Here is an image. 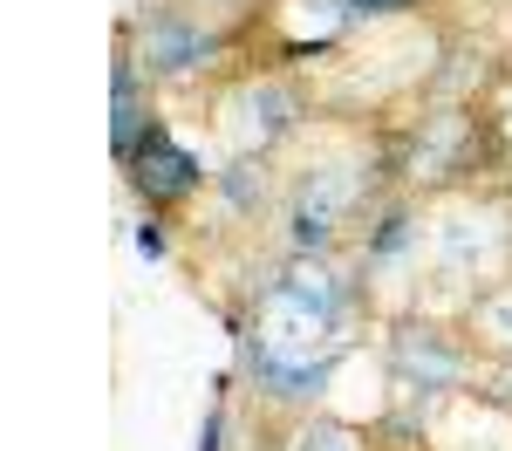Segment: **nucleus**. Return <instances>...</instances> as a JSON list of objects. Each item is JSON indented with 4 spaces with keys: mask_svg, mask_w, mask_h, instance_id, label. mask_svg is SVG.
Wrapping results in <instances>:
<instances>
[{
    "mask_svg": "<svg viewBox=\"0 0 512 451\" xmlns=\"http://www.w3.org/2000/svg\"><path fill=\"white\" fill-rule=\"evenodd\" d=\"M349 205H355V171H342V164L308 171V185H301V199H294V240H301V246H321Z\"/></svg>",
    "mask_w": 512,
    "mask_h": 451,
    "instance_id": "2",
    "label": "nucleus"
},
{
    "mask_svg": "<svg viewBox=\"0 0 512 451\" xmlns=\"http://www.w3.org/2000/svg\"><path fill=\"white\" fill-rule=\"evenodd\" d=\"M458 349L431 335V328H403L396 335V383L403 390H444V383H458Z\"/></svg>",
    "mask_w": 512,
    "mask_h": 451,
    "instance_id": "3",
    "label": "nucleus"
},
{
    "mask_svg": "<svg viewBox=\"0 0 512 451\" xmlns=\"http://www.w3.org/2000/svg\"><path fill=\"white\" fill-rule=\"evenodd\" d=\"M478 322L492 328L499 342H512V294H499V301H485V315H478Z\"/></svg>",
    "mask_w": 512,
    "mask_h": 451,
    "instance_id": "10",
    "label": "nucleus"
},
{
    "mask_svg": "<svg viewBox=\"0 0 512 451\" xmlns=\"http://www.w3.org/2000/svg\"><path fill=\"white\" fill-rule=\"evenodd\" d=\"M253 376L274 390V397H315L328 383V363L321 356H274V349H253Z\"/></svg>",
    "mask_w": 512,
    "mask_h": 451,
    "instance_id": "8",
    "label": "nucleus"
},
{
    "mask_svg": "<svg viewBox=\"0 0 512 451\" xmlns=\"http://www.w3.org/2000/svg\"><path fill=\"white\" fill-rule=\"evenodd\" d=\"M287 123H294V96L280 82H260V89L233 96V144L239 151H267Z\"/></svg>",
    "mask_w": 512,
    "mask_h": 451,
    "instance_id": "4",
    "label": "nucleus"
},
{
    "mask_svg": "<svg viewBox=\"0 0 512 451\" xmlns=\"http://www.w3.org/2000/svg\"><path fill=\"white\" fill-rule=\"evenodd\" d=\"M137 253H144V260H158V253H164V233H158V226H144V233H137Z\"/></svg>",
    "mask_w": 512,
    "mask_h": 451,
    "instance_id": "12",
    "label": "nucleus"
},
{
    "mask_svg": "<svg viewBox=\"0 0 512 451\" xmlns=\"http://www.w3.org/2000/svg\"><path fill=\"white\" fill-rule=\"evenodd\" d=\"M294 451H362V445H355V431H342V424H308L294 438Z\"/></svg>",
    "mask_w": 512,
    "mask_h": 451,
    "instance_id": "9",
    "label": "nucleus"
},
{
    "mask_svg": "<svg viewBox=\"0 0 512 451\" xmlns=\"http://www.w3.org/2000/svg\"><path fill=\"white\" fill-rule=\"evenodd\" d=\"M383 7H403V0H349V14H383Z\"/></svg>",
    "mask_w": 512,
    "mask_h": 451,
    "instance_id": "13",
    "label": "nucleus"
},
{
    "mask_svg": "<svg viewBox=\"0 0 512 451\" xmlns=\"http://www.w3.org/2000/svg\"><path fill=\"white\" fill-rule=\"evenodd\" d=\"M144 55H151V69L185 76V69H198V62H212V55H219V41L205 35V28H185V21H151Z\"/></svg>",
    "mask_w": 512,
    "mask_h": 451,
    "instance_id": "6",
    "label": "nucleus"
},
{
    "mask_svg": "<svg viewBox=\"0 0 512 451\" xmlns=\"http://www.w3.org/2000/svg\"><path fill=\"white\" fill-rule=\"evenodd\" d=\"M226 192H233V205H253V164H239L233 178H226Z\"/></svg>",
    "mask_w": 512,
    "mask_h": 451,
    "instance_id": "11",
    "label": "nucleus"
},
{
    "mask_svg": "<svg viewBox=\"0 0 512 451\" xmlns=\"http://www.w3.org/2000/svg\"><path fill=\"white\" fill-rule=\"evenodd\" d=\"M130 164H137V185H144L151 199H178V192H192V185H198V158H192V151H178L164 130H151V137L130 151Z\"/></svg>",
    "mask_w": 512,
    "mask_h": 451,
    "instance_id": "5",
    "label": "nucleus"
},
{
    "mask_svg": "<svg viewBox=\"0 0 512 451\" xmlns=\"http://www.w3.org/2000/svg\"><path fill=\"white\" fill-rule=\"evenodd\" d=\"M342 301L349 287L335 281L328 267H287L274 287H267V342L274 356H315L321 342L342 322Z\"/></svg>",
    "mask_w": 512,
    "mask_h": 451,
    "instance_id": "1",
    "label": "nucleus"
},
{
    "mask_svg": "<svg viewBox=\"0 0 512 451\" xmlns=\"http://www.w3.org/2000/svg\"><path fill=\"white\" fill-rule=\"evenodd\" d=\"M437 253H444V267H458V274H472V267H492L499 260V219L485 212V219H451L444 233H437Z\"/></svg>",
    "mask_w": 512,
    "mask_h": 451,
    "instance_id": "7",
    "label": "nucleus"
}]
</instances>
